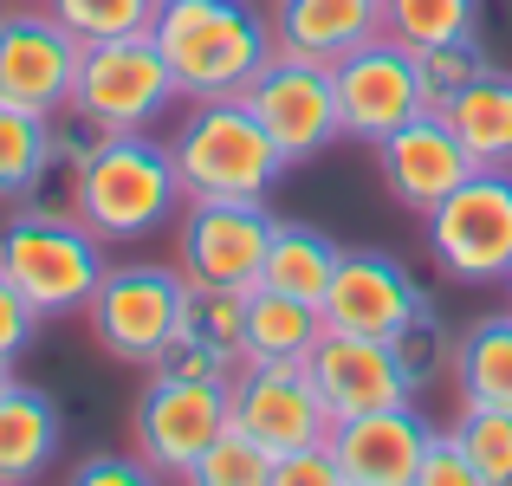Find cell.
<instances>
[{
	"mask_svg": "<svg viewBox=\"0 0 512 486\" xmlns=\"http://www.w3.org/2000/svg\"><path fill=\"white\" fill-rule=\"evenodd\" d=\"M428 305V292L409 279V266L383 247H344L325 299V331H357V337H396L402 324Z\"/></svg>",
	"mask_w": 512,
	"mask_h": 486,
	"instance_id": "obj_14",
	"label": "cell"
},
{
	"mask_svg": "<svg viewBox=\"0 0 512 486\" xmlns=\"http://www.w3.org/2000/svg\"><path fill=\"white\" fill-rule=\"evenodd\" d=\"M234 422L227 409V383H188V376L156 370L150 389L137 396L130 435H137V461L156 480H188V467L214 448V435Z\"/></svg>",
	"mask_w": 512,
	"mask_h": 486,
	"instance_id": "obj_9",
	"label": "cell"
},
{
	"mask_svg": "<svg viewBox=\"0 0 512 486\" xmlns=\"http://www.w3.org/2000/svg\"><path fill=\"white\" fill-rule=\"evenodd\" d=\"M500 286H506V292H512V266H506V279H500Z\"/></svg>",
	"mask_w": 512,
	"mask_h": 486,
	"instance_id": "obj_37",
	"label": "cell"
},
{
	"mask_svg": "<svg viewBox=\"0 0 512 486\" xmlns=\"http://www.w3.org/2000/svg\"><path fill=\"white\" fill-rule=\"evenodd\" d=\"M415 486H480L467 448L454 441V428H435V441H428V454H422V480Z\"/></svg>",
	"mask_w": 512,
	"mask_h": 486,
	"instance_id": "obj_33",
	"label": "cell"
},
{
	"mask_svg": "<svg viewBox=\"0 0 512 486\" xmlns=\"http://www.w3.org/2000/svg\"><path fill=\"white\" fill-rule=\"evenodd\" d=\"M422 221H428V253L448 279L500 286L512 266V169H474Z\"/></svg>",
	"mask_w": 512,
	"mask_h": 486,
	"instance_id": "obj_7",
	"label": "cell"
},
{
	"mask_svg": "<svg viewBox=\"0 0 512 486\" xmlns=\"http://www.w3.org/2000/svg\"><path fill=\"white\" fill-rule=\"evenodd\" d=\"M156 370H169V376H188V383H227V376L240 370L234 357H227V350H214V344H201V337H175V344L163 350V363H156Z\"/></svg>",
	"mask_w": 512,
	"mask_h": 486,
	"instance_id": "obj_31",
	"label": "cell"
},
{
	"mask_svg": "<svg viewBox=\"0 0 512 486\" xmlns=\"http://www.w3.org/2000/svg\"><path fill=\"white\" fill-rule=\"evenodd\" d=\"M33 331H39V312L26 305V292L13 286L7 273H0V357L13 363V357H20L26 344H33Z\"/></svg>",
	"mask_w": 512,
	"mask_h": 486,
	"instance_id": "obj_34",
	"label": "cell"
},
{
	"mask_svg": "<svg viewBox=\"0 0 512 486\" xmlns=\"http://www.w3.org/2000/svg\"><path fill=\"white\" fill-rule=\"evenodd\" d=\"M415 72H422V98H428V111H441L454 91H467L480 72H487V46H480V33L441 39V46H422V52H415Z\"/></svg>",
	"mask_w": 512,
	"mask_h": 486,
	"instance_id": "obj_28",
	"label": "cell"
},
{
	"mask_svg": "<svg viewBox=\"0 0 512 486\" xmlns=\"http://www.w3.org/2000/svg\"><path fill=\"white\" fill-rule=\"evenodd\" d=\"M318 337H325L318 299H299V292H279V286L247 292V312H240V363H305Z\"/></svg>",
	"mask_w": 512,
	"mask_h": 486,
	"instance_id": "obj_19",
	"label": "cell"
},
{
	"mask_svg": "<svg viewBox=\"0 0 512 486\" xmlns=\"http://www.w3.org/2000/svg\"><path fill=\"white\" fill-rule=\"evenodd\" d=\"M85 324H91V344H98L104 357L156 370L163 350L182 337V324H188V279H182V266H156V260L111 266L104 286L91 292V305H85Z\"/></svg>",
	"mask_w": 512,
	"mask_h": 486,
	"instance_id": "obj_6",
	"label": "cell"
},
{
	"mask_svg": "<svg viewBox=\"0 0 512 486\" xmlns=\"http://www.w3.org/2000/svg\"><path fill=\"white\" fill-rule=\"evenodd\" d=\"M467 409H512V312H487L454 337L448 363Z\"/></svg>",
	"mask_w": 512,
	"mask_h": 486,
	"instance_id": "obj_21",
	"label": "cell"
},
{
	"mask_svg": "<svg viewBox=\"0 0 512 486\" xmlns=\"http://www.w3.org/2000/svg\"><path fill=\"white\" fill-rule=\"evenodd\" d=\"M474 169H480V162L467 156V143L448 130L441 111L409 117L402 130H389V137L376 143V175H383V188L409 214H428L435 201H448Z\"/></svg>",
	"mask_w": 512,
	"mask_h": 486,
	"instance_id": "obj_17",
	"label": "cell"
},
{
	"mask_svg": "<svg viewBox=\"0 0 512 486\" xmlns=\"http://www.w3.org/2000/svg\"><path fill=\"white\" fill-rule=\"evenodd\" d=\"M454 441L467 448L480 486H512V409H467L461 402Z\"/></svg>",
	"mask_w": 512,
	"mask_h": 486,
	"instance_id": "obj_27",
	"label": "cell"
},
{
	"mask_svg": "<svg viewBox=\"0 0 512 486\" xmlns=\"http://www.w3.org/2000/svg\"><path fill=\"white\" fill-rule=\"evenodd\" d=\"M441 117H448V130L467 143V156L480 169H512V78L506 72L487 65L467 91H454L441 104Z\"/></svg>",
	"mask_w": 512,
	"mask_h": 486,
	"instance_id": "obj_22",
	"label": "cell"
},
{
	"mask_svg": "<svg viewBox=\"0 0 512 486\" xmlns=\"http://www.w3.org/2000/svg\"><path fill=\"white\" fill-rule=\"evenodd\" d=\"M7 389H13V370H7V357H0V396H7Z\"/></svg>",
	"mask_w": 512,
	"mask_h": 486,
	"instance_id": "obj_36",
	"label": "cell"
},
{
	"mask_svg": "<svg viewBox=\"0 0 512 486\" xmlns=\"http://www.w3.org/2000/svg\"><path fill=\"white\" fill-rule=\"evenodd\" d=\"M52 175V117L0 98V201H33Z\"/></svg>",
	"mask_w": 512,
	"mask_h": 486,
	"instance_id": "obj_24",
	"label": "cell"
},
{
	"mask_svg": "<svg viewBox=\"0 0 512 486\" xmlns=\"http://www.w3.org/2000/svg\"><path fill=\"white\" fill-rule=\"evenodd\" d=\"M227 409H234V428H247L273 454L331 441V409L305 363H240L227 376Z\"/></svg>",
	"mask_w": 512,
	"mask_h": 486,
	"instance_id": "obj_13",
	"label": "cell"
},
{
	"mask_svg": "<svg viewBox=\"0 0 512 486\" xmlns=\"http://www.w3.org/2000/svg\"><path fill=\"white\" fill-rule=\"evenodd\" d=\"M428 441H435V428L415 402H389V409L331 422V454H338L344 486H415Z\"/></svg>",
	"mask_w": 512,
	"mask_h": 486,
	"instance_id": "obj_16",
	"label": "cell"
},
{
	"mask_svg": "<svg viewBox=\"0 0 512 486\" xmlns=\"http://www.w3.org/2000/svg\"><path fill=\"white\" fill-rule=\"evenodd\" d=\"M65 26H72L85 46L98 39H124V33H150L156 26V7L163 0H46Z\"/></svg>",
	"mask_w": 512,
	"mask_h": 486,
	"instance_id": "obj_29",
	"label": "cell"
},
{
	"mask_svg": "<svg viewBox=\"0 0 512 486\" xmlns=\"http://www.w3.org/2000/svg\"><path fill=\"white\" fill-rule=\"evenodd\" d=\"M175 98H182V85H175L156 33H124L85 46L72 85V117L91 137H124V130H156Z\"/></svg>",
	"mask_w": 512,
	"mask_h": 486,
	"instance_id": "obj_5",
	"label": "cell"
},
{
	"mask_svg": "<svg viewBox=\"0 0 512 486\" xmlns=\"http://www.w3.org/2000/svg\"><path fill=\"white\" fill-rule=\"evenodd\" d=\"M273 486H344V474H338V454H331V441H312V448H292V454H279V467H273Z\"/></svg>",
	"mask_w": 512,
	"mask_h": 486,
	"instance_id": "obj_32",
	"label": "cell"
},
{
	"mask_svg": "<svg viewBox=\"0 0 512 486\" xmlns=\"http://www.w3.org/2000/svg\"><path fill=\"white\" fill-rule=\"evenodd\" d=\"M169 156L188 201H266L273 182L292 169L247 98H195L188 117L169 130Z\"/></svg>",
	"mask_w": 512,
	"mask_h": 486,
	"instance_id": "obj_3",
	"label": "cell"
},
{
	"mask_svg": "<svg viewBox=\"0 0 512 486\" xmlns=\"http://www.w3.org/2000/svg\"><path fill=\"white\" fill-rule=\"evenodd\" d=\"M389 344H396V357H402V370H409V383H415V389H422V383H435V376L454 363V337L441 331V312H435V299H428L422 312H415L409 324H402V331L389 337Z\"/></svg>",
	"mask_w": 512,
	"mask_h": 486,
	"instance_id": "obj_30",
	"label": "cell"
},
{
	"mask_svg": "<svg viewBox=\"0 0 512 486\" xmlns=\"http://www.w3.org/2000/svg\"><path fill=\"white\" fill-rule=\"evenodd\" d=\"M188 188L175 175L169 143L150 130H124V137H91L72 169V214L91 234L111 240H150L182 221Z\"/></svg>",
	"mask_w": 512,
	"mask_h": 486,
	"instance_id": "obj_1",
	"label": "cell"
},
{
	"mask_svg": "<svg viewBox=\"0 0 512 486\" xmlns=\"http://www.w3.org/2000/svg\"><path fill=\"white\" fill-rule=\"evenodd\" d=\"M240 98H247V111L266 124V137L279 143V156H286V162H318L331 143L344 137L331 65H312V59H286V52H273V59H266V72L253 78Z\"/></svg>",
	"mask_w": 512,
	"mask_h": 486,
	"instance_id": "obj_11",
	"label": "cell"
},
{
	"mask_svg": "<svg viewBox=\"0 0 512 486\" xmlns=\"http://www.w3.org/2000/svg\"><path fill=\"white\" fill-rule=\"evenodd\" d=\"M273 227L279 221L266 214V201H188L175 221V266L188 286L253 292L266 273Z\"/></svg>",
	"mask_w": 512,
	"mask_h": 486,
	"instance_id": "obj_8",
	"label": "cell"
},
{
	"mask_svg": "<svg viewBox=\"0 0 512 486\" xmlns=\"http://www.w3.org/2000/svg\"><path fill=\"white\" fill-rule=\"evenodd\" d=\"M331 85H338L344 137L370 143V150L389 137V130H402L409 117L428 111L415 52L402 46V39H389V33H376V39H363L357 52H344V59L331 65Z\"/></svg>",
	"mask_w": 512,
	"mask_h": 486,
	"instance_id": "obj_12",
	"label": "cell"
},
{
	"mask_svg": "<svg viewBox=\"0 0 512 486\" xmlns=\"http://www.w3.org/2000/svg\"><path fill=\"white\" fill-rule=\"evenodd\" d=\"M305 376L318 383L331 422L389 409V402H415V383H409V370H402V357H396V344H389V337L325 331L312 344V357H305Z\"/></svg>",
	"mask_w": 512,
	"mask_h": 486,
	"instance_id": "obj_15",
	"label": "cell"
},
{
	"mask_svg": "<svg viewBox=\"0 0 512 486\" xmlns=\"http://www.w3.org/2000/svg\"><path fill=\"white\" fill-rule=\"evenodd\" d=\"M78 59H85V39L52 7H20V0H13V7L0 13V98L7 104L39 111V117L72 111Z\"/></svg>",
	"mask_w": 512,
	"mask_h": 486,
	"instance_id": "obj_10",
	"label": "cell"
},
{
	"mask_svg": "<svg viewBox=\"0 0 512 486\" xmlns=\"http://www.w3.org/2000/svg\"><path fill=\"white\" fill-rule=\"evenodd\" d=\"M480 26V0H383V33L402 39L409 52L461 39Z\"/></svg>",
	"mask_w": 512,
	"mask_h": 486,
	"instance_id": "obj_25",
	"label": "cell"
},
{
	"mask_svg": "<svg viewBox=\"0 0 512 486\" xmlns=\"http://www.w3.org/2000/svg\"><path fill=\"white\" fill-rule=\"evenodd\" d=\"M273 467H279V454L266 448V441H253L247 428L227 422L221 435H214V448L188 467V480L195 486H273Z\"/></svg>",
	"mask_w": 512,
	"mask_h": 486,
	"instance_id": "obj_26",
	"label": "cell"
},
{
	"mask_svg": "<svg viewBox=\"0 0 512 486\" xmlns=\"http://www.w3.org/2000/svg\"><path fill=\"white\" fill-rule=\"evenodd\" d=\"M273 52L312 65H338L363 39L383 33V0H273Z\"/></svg>",
	"mask_w": 512,
	"mask_h": 486,
	"instance_id": "obj_18",
	"label": "cell"
},
{
	"mask_svg": "<svg viewBox=\"0 0 512 486\" xmlns=\"http://www.w3.org/2000/svg\"><path fill=\"white\" fill-rule=\"evenodd\" d=\"M0 273L26 292L39 318H72L91 305V292L104 286L111 266H104V240L78 214L20 201V214L0 227Z\"/></svg>",
	"mask_w": 512,
	"mask_h": 486,
	"instance_id": "obj_4",
	"label": "cell"
},
{
	"mask_svg": "<svg viewBox=\"0 0 512 486\" xmlns=\"http://www.w3.org/2000/svg\"><path fill=\"white\" fill-rule=\"evenodd\" d=\"M338 260H344V247L325 234V227H312V221H279V227H273V247H266L260 286L299 292V299H325Z\"/></svg>",
	"mask_w": 512,
	"mask_h": 486,
	"instance_id": "obj_23",
	"label": "cell"
},
{
	"mask_svg": "<svg viewBox=\"0 0 512 486\" xmlns=\"http://www.w3.org/2000/svg\"><path fill=\"white\" fill-rule=\"evenodd\" d=\"M59 448H65V415L52 409V396L13 383L0 396V486L46 480Z\"/></svg>",
	"mask_w": 512,
	"mask_h": 486,
	"instance_id": "obj_20",
	"label": "cell"
},
{
	"mask_svg": "<svg viewBox=\"0 0 512 486\" xmlns=\"http://www.w3.org/2000/svg\"><path fill=\"white\" fill-rule=\"evenodd\" d=\"M156 480L143 461H124V454H91V461L72 467V486H143Z\"/></svg>",
	"mask_w": 512,
	"mask_h": 486,
	"instance_id": "obj_35",
	"label": "cell"
},
{
	"mask_svg": "<svg viewBox=\"0 0 512 486\" xmlns=\"http://www.w3.org/2000/svg\"><path fill=\"white\" fill-rule=\"evenodd\" d=\"M20 7H46V0H20Z\"/></svg>",
	"mask_w": 512,
	"mask_h": 486,
	"instance_id": "obj_38",
	"label": "cell"
},
{
	"mask_svg": "<svg viewBox=\"0 0 512 486\" xmlns=\"http://www.w3.org/2000/svg\"><path fill=\"white\" fill-rule=\"evenodd\" d=\"M150 33L188 104L240 98L273 59V20L260 0H163Z\"/></svg>",
	"mask_w": 512,
	"mask_h": 486,
	"instance_id": "obj_2",
	"label": "cell"
}]
</instances>
